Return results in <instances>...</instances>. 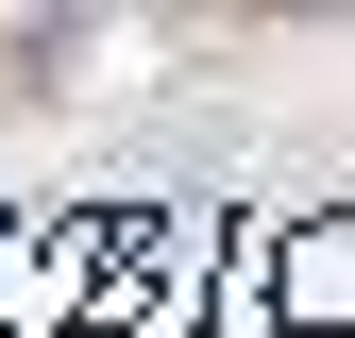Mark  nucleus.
<instances>
[{
  "instance_id": "obj_1",
  "label": "nucleus",
  "mask_w": 355,
  "mask_h": 338,
  "mask_svg": "<svg viewBox=\"0 0 355 338\" xmlns=\"http://www.w3.org/2000/svg\"><path fill=\"white\" fill-rule=\"evenodd\" d=\"M288 305H304V321H338V305H355V237H322V254H288Z\"/></svg>"
}]
</instances>
